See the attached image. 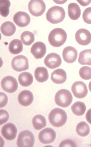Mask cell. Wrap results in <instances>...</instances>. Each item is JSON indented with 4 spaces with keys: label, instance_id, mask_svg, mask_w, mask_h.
<instances>
[{
    "label": "cell",
    "instance_id": "6da1fadb",
    "mask_svg": "<svg viewBox=\"0 0 91 147\" xmlns=\"http://www.w3.org/2000/svg\"><path fill=\"white\" fill-rule=\"evenodd\" d=\"M67 34L64 30L60 28L53 29L49 33L48 41L50 44L55 47H59L65 42Z\"/></svg>",
    "mask_w": 91,
    "mask_h": 147
},
{
    "label": "cell",
    "instance_id": "7a4b0ae2",
    "mask_svg": "<svg viewBox=\"0 0 91 147\" xmlns=\"http://www.w3.org/2000/svg\"><path fill=\"white\" fill-rule=\"evenodd\" d=\"M48 119L50 123L53 126L59 127L64 125L66 123L67 116L66 112L63 109L59 108H55L50 112Z\"/></svg>",
    "mask_w": 91,
    "mask_h": 147
},
{
    "label": "cell",
    "instance_id": "3957f363",
    "mask_svg": "<svg viewBox=\"0 0 91 147\" xmlns=\"http://www.w3.org/2000/svg\"><path fill=\"white\" fill-rule=\"evenodd\" d=\"M65 13L64 9L60 6H55L51 7L46 13L47 20L53 24L59 23L64 19Z\"/></svg>",
    "mask_w": 91,
    "mask_h": 147
},
{
    "label": "cell",
    "instance_id": "277c9868",
    "mask_svg": "<svg viewBox=\"0 0 91 147\" xmlns=\"http://www.w3.org/2000/svg\"><path fill=\"white\" fill-rule=\"evenodd\" d=\"M55 100V103L58 106L62 107H66L71 104L73 100V96L69 90L61 89L56 93Z\"/></svg>",
    "mask_w": 91,
    "mask_h": 147
},
{
    "label": "cell",
    "instance_id": "5b68a950",
    "mask_svg": "<svg viewBox=\"0 0 91 147\" xmlns=\"http://www.w3.org/2000/svg\"><path fill=\"white\" fill-rule=\"evenodd\" d=\"M34 143V135L29 130H24L21 132L18 136L16 144L18 147H32Z\"/></svg>",
    "mask_w": 91,
    "mask_h": 147
},
{
    "label": "cell",
    "instance_id": "8992f818",
    "mask_svg": "<svg viewBox=\"0 0 91 147\" xmlns=\"http://www.w3.org/2000/svg\"><path fill=\"white\" fill-rule=\"evenodd\" d=\"M28 6L30 13L36 17L42 15L46 8L45 4L42 0H31Z\"/></svg>",
    "mask_w": 91,
    "mask_h": 147
},
{
    "label": "cell",
    "instance_id": "52a82bcc",
    "mask_svg": "<svg viewBox=\"0 0 91 147\" xmlns=\"http://www.w3.org/2000/svg\"><path fill=\"white\" fill-rule=\"evenodd\" d=\"M11 66L13 69L17 71L20 72L26 70L29 68L28 59L24 55H17L12 59Z\"/></svg>",
    "mask_w": 91,
    "mask_h": 147
},
{
    "label": "cell",
    "instance_id": "ba28073f",
    "mask_svg": "<svg viewBox=\"0 0 91 147\" xmlns=\"http://www.w3.org/2000/svg\"><path fill=\"white\" fill-rule=\"evenodd\" d=\"M3 89L9 93H12L16 91L18 88V83L16 79L11 76L4 77L1 82Z\"/></svg>",
    "mask_w": 91,
    "mask_h": 147
},
{
    "label": "cell",
    "instance_id": "9c48e42d",
    "mask_svg": "<svg viewBox=\"0 0 91 147\" xmlns=\"http://www.w3.org/2000/svg\"><path fill=\"white\" fill-rule=\"evenodd\" d=\"M56 137V133L55 130L49 127L46 128L42 130L38 135L40 141L45 144L52 143L54 141Z\"/></svg>",
    "mask_w": 91,
    "mask_h": 147
},
{
    "label": "cell",
    "instance_id": "30bf717a",
    "mask_svg": "<svg viewBox=\"0 0 91 147\" xmlns=\"http://www.w3.org/2000/svg\"><path fill=\"white\" fill-rule=\"evenodd\" d=\"M71 90L74 96L79 98H82L85 97L88 92L86 85L81 81L74 82L72 86Z\"/></svg>",
    "mask_w": 91,
    "mask_h": 147
},
{
    "label": "cell",
    "instance_id": "8fae6325",
    "mask_svg": "<svg viewBox=\"0 0 91 147\" xmlns=\"http://www.w3.org/2000/svg\"><path fill=\"white\" fill-rule=\"evenodd\" d=\"M17 132L15 125L12 123H8L3 125L1 129V133L6 140H11L15 138Z\"/></svg>",
    "mask_w": 91,
    "mask_h": 147
},
{
    "label": "cell",
    "instance_id": "7c38bea8",
    "mask_svg": "<svg viewBox=\"0 0 91 147\" xmlns=\"http://www.w3.org/2000/svg\"><path fill=\"white\" fill-rule=\"evenodd\" d=\"M75 38L77 42L80 45H86L91 42V34L85 29H80L76 31Z\"/></svg>",
    "mask_w": 91,
    "mask_h": 147
},
{
    "label": "cell",
    "instance_id": "4fadbf2b",
    "mask_svg": "<svg viewBox=\"0 0 91 147\" xmlns=\"http://www.w3.org/2000/svg\"><path fill=\"white\" fill-rule=\"evenodd\" d=\"M62 62L60 55L54 53L47 55L44 60L45 65L51 69H54L59 67Z\"/></svg>",
    "mask_w": 91,
    "mask_h": 147
},
{
    "label": "cell",
    "instance_id": "5bb4252c",
    "mask_svg": "<svg viewBox=\"0 0 91 147\" xmlns=\"http://www.w3.org/2000/svg\"><path fill=\"white\" fill-rule=\"evenodd\" d=\"M13 21L18 26L24 27L30 23V18L29 15L26 13L19 11L16 13L14 16Z\"/></svg>",
    "mask_w": 91,
    "mask_h": 147
},
{
    "label": "cell",
    "instance_id": "9a60e30c",
    "mask_svg": "<svg viewBox=\"0 0 91 147\" xmlns=\"http://www.w3.org/2000/svg\"><path fill=\"white\" fill-rule=\"evenodd\" d=\"M46 51V47L45 44L41 42H37L32 46L30 52L35 58L40 59L42 58Z\"/></svg>",
    "mask_w": 91,
    "mask_h": 147
},
{
    "label": "cell",
    "instance_id": "2e32d148",
    "mask_svg": "<svg viewBox=\"0 0 91 147\" xmlns=\"http://www.w3.org/2000/svg\"><path fill=\"white\" fill-rule=\"evenodd\" d=\"M78 55L76 50L69 46L65 48L63 51L62 56L64 60L68 63H72L76 60Z\"/></svg>",
    "mask_w": 91,
    "mask_h": 147
},
{
    "label": "cell",
    "instance_id": "e0dca14e",
    "mask_svg": "<svg viewBox=\"0 0 91 147\" xmlns=\"http://www.w3.org/2000/svg\"><path fill=\"white\" fill-rule=\"evenodd\" d=\"M19 103L22 106H27L30 105L34 99L33 95L30 90H24L21 91L18 97Z\"/></svg>",
    "mask_w": 91,
    "mask_h": 147
},
{
    "label": "cell",
    "instance_id": "ac0fdd59",
    "mask_svg": "<svg viewBox=\"0 0 91 147\" xmlns=\"http://www.w3.org/2000/svg\"><path fill=\"white\" fill-rule=\"evenodd\" d=\"M51 80L55 84L63 83L67 80L66 73L62 69H57L51 73Z\"/></svg>",
    "mask_w": 91,
    "mask_h": 147
},
{
    "label": "cell",
    "instance_id": "d6986e66",
    "mask_svg": "<svg viewBox=\"0 0 91 147\" xmlns=\"http://www.w3.org/2000/svg\"><path fill=\"white\" fill-rule=\"evenodd\" d=\"M68 14L70 18L73 20H76L80 17L81 10L79 6L76 3H72L68 6Z\"/></svg>",
    "mask_w": 91,
    "mask_h": 147
},
{
    "label": "cell",
    "instance_id": "ffe728a7",
    "mask_svg": "<svg viewBox=\"0 0 91 147\" xmlns=\"http://www.w3.org/2000/svg\"><path fill=\"white\" fill-rule=\"evenodd\" d=\"M34 76L37 81L40 82H43L47 80L49 76L46 68L44 67H39L35 69Z\"/></svg>",
    "mask_w": 91,
    "mask_h": 147
},
{
    "label": "cell",
    "instance_id": "44dd1931",
    "mask_svg": "<svg viewBox=\"0 0 91 147\" xmlns=\"http://www.w3.org/2000/svg\"><path fill=\"white\" fill-rule=\"evenodd\" d=\"M16 28L12 22L7 21L4 22L1 27V31L2 34L6 36H11L15 32Z\"/></svg>",
    "mask_w": 91,
    "mask_h": 147
},
{
    "label": "cell",
    "instance_id": "7402d4cb",
    "mask_svg": "<svg viewBox=\"0 0 91 147\" xmlns=\"http://www.w3.org/2000/svg\"><path fill=\"white\" fill-rule=\"evenodd\" d=\"M23 49L22 43L20 40L15 39L11 41L9 45V49L11 53L17 54L21 52Z\"/></svg>",
    "mask_w": 91,
    "mask_h": 147
},
{
    "label": "cell",
    "instance_id": "603a6c76",
    "mask_svg": "<svg viewBox=\"0 0 91 147\" xmlns=\"http://www.w3.org/2000/svg\"><path fill=\"white\" fill-rule=\"evenodd\" d=\"M79 63L82 65H91V49H86L79 53L78 59Z\"/></svg>",
    "mask_w": 91,
    "mask_h": 147
},
{
    "label": "cell",
    "instance_id": "cb8c5ba5",
    "mask_svg": "<svg viewBox=\"0 0 91 147\" xmlns=\"http://www.w3.org/2000/svg\"><path fill=\"white\" fill-rule=\"evenodd\" d=\"M18 81L20 84L24 87H27L32 83L33 78L30 73L25 72L22 73L19 76Z\"/></svg>",
    "mask_w": 91,
    "mask_h": 147
},
{
    "label": "cell",
    "instance_id": "d4e9b609",
    "mask_svg": "<svg viewBox=\"0 0 91 147\" xmlns=\"http://www.w3.org/2000/svg\"><path fill=\"white\" fill-rule=\"evenodd\" d=\"M32 123L35 129L39 130L46 126V120L42 115H37L35 116L33 118Z\"/></svg>",
    "mask_w": 91,
    "mask_h": 147
},
{
    "label": "cell",
    "instance_id": "484cf974",
    "mask_svg": "<svg viewBox=\"0 0 91 147\" xmlns=\"http://www.w3.org/2000/svg\"><path fill=\"white\" fill-rule=\"evenodd\" d=\"M71 108L73 113L78 116L83 115L86 109L84 103L80 101L75 102L71 106Z\"/></svg>",
    "mask_w": 91,
    "mask_h": 147
},
{
    "label": "cell",
    "instance_id": "4316f807",
    "mask_svg": "<svg viewBox=\"0 0 91 147\" xmlns=\"http://www.w3.org/2000/svg\"><path fill=\"white\" fill-rule=\"evenodd\" d=\"M76 130L77 134L81 137L87 136L90 132L88 125L84 121H81L78 124Z\"/></svg>",
    "mask_w": 91,
    "mask_h": 147
},
{
    "label": "cell",
    "instance_id": "83f0119b",
    "mask_svg": "<svg viewBox=\"0 0 91 147\" xmlns=\"http://www.w3.org/2000/svg\"><path fill=\"white\" fill-rule=\"evenodd\" d=\"M20 39L24 45L29 46L34 42V36L32 32L26 31L22 33L20 36Z\"/></svg>",
    "mask_w": 91,
    "mask_h": 147
},
{
    "label": "cell",
    "instance_id": "f1b7e54d",
    "mask_svg": "<svg viewBox=\"0 0 91 147\" xmlns=\"http://www.w3.org/2000/svg\"><path fill=\"white\" fill-rule=\"evenodd\" d=\"M11 2L9 0H0L1 15L3 17H7L9 13Z\"/></svg>",
    "mask_w": 91,
    "mask_h": 147
},
{
    "label": "cell",
    "instance_id": "f546056e",
    "mask_svg": "<svg viewBox=\"0 0 91 147\" xmlns=\"http://www.w3.org/2000/svg\"><path fill=\"white\" fill-rule=\"evenodd\" d=\"M79 74L82 79L88 80L91 79V68L87 66L81 67L79 71Z\"/></svg>",
    "mask_w": 91,
    "mask_h": 147
},
{
    "label": "cell",
    "instance_id": "4dcf8cb0",
    "mask_svg": "<svg viewBox=\"0 0 91 147\" xmlns=\"http://www.w3.org/2000/svg\"><path fill=\"white\" fill-rule=\"evenodd\" d=\"M82 18L86 23L91 24V7H88L85 9L82 14Z\"/></svg>",
    "mask_w": 91,
    "mask_h": 147
},
{
    "label": "cell",
    "instance_id": "1f68e13d",
    "mask_svg": "<svg viewBox=\"0 0 91 147\" xmlns=\"http://www.w3.org/2000/svg\"><path fill=\"white\" fill-rule=\"evenodd\" d=\"M9 117L8 112L5 110L0 109V125L5 123L8 120Z\"/></svg>",
    "mask_w": 91,
    "mask_h": 147
},
{
    "label": "cell",
    "instance_id": "d6a6232c",
    "mask_svg": "<svg viewBox=\"0 0 91 147\" xmlns=\"http://www.w3.org/2000/svg\"><path fill=\"white\" fill-rule=\"evenodd\" d=\"M75 142L71 140L67 139L61 142L59 147H76Z\"/></svg>",
    "mask_w": 91,
    "mask_h": 147
},
{
    "label": "cell",
    "instance_id": "836d02e7",
    "mask_svg": "<svg viewBox=\"0 0 91 147\" xmlns=\"http://www.w3.org/2000/svg\"><path fill=\"white\" fill-rule=\"evenodd\" d=\"M0 108L5 107L8 102V98L7 95L3 92H0Z\"/></svg>",
    "mask_w": 91,
    "mask_h": 147
},
{
    "label": "cell",
    "instance_id": "e575fe53",
    "mask_svg": "<svg viewBox=\"0 0 91 147\" xmlns=\"http://www.w3.org/2000/svg\"><path fill=\"white\" fill-rule=\"evenodd\" d=\"M77 2L83 6H86L91 2V0H76Z\"/></svg>",
    "mask_w": 91,
    "mask_h": 147
},
{
    "label": "cell",
    "instance_id": "d590c367",
    "mask_svg": "<svg viewBox=\"0 0 91 147\" xmlns=\"http://www.w3.org/2000/svg\"><path fill=\"white\" fill-rule=\"evenodd\" d=\"M86 118L88 122L91 124V108L87 111L86 115Z\"/></svg>",
    "mask_w": 91,
    "mask_h": 147
},
{
    "label": "cell",
    "instance_id": "8d00e7d4",
    "mask_svg": "<svg viewBox=\"0 0 91 147\" xmlns=\"http://www.w3.org/2000/svg\"><path fill=\"white\" fill-rule=\"evenodd\" d=\"M55 3L59 4H62L67 2V0H53Z\"/></svg>",
    "mask_w": 91,
    "mask_h": 147
},
{
    "label": "cell",
    "instance_id": "74e56055",
    "mask_svg": "<svg viewBox=\"0 0 91 147\" xmlns=\"http://www.w3.org/2000/svg\"><path fill=\"white\" fill-rule=\"evenodd\" d=\"M88 87L90 91L91 92V81L89 83Z\"/></svg>",
    "mask_w": 91,
    "mask_h": 147
},
{
    "label": "cell",
    "instance_id": "f35d334b",
    "mask_svg": "<svg viewBox=\"0 0 91 147\" xmlns=\"http://www.w3.org/2000/svg\"></svg>",
    "mask_w": 91,
    "mask_h": 147
}]
</instances>
